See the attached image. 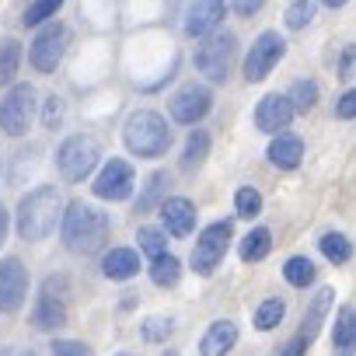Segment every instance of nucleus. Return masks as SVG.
<instances>
[{"mask_svg":"<svg viewBox=\"0 0 356 356\" xmlns=\"http://www.w3.org/2000/svg\"><path fill=\"white\" fill-rule=\"evenodd\" d=\"M108 238V213H102L91 203H70L63 213V245L74 255H91Z\"/></svg>","mask_w":356,"mask_h":356,"instance_id":"f257e3e1","label":"nucleus"},{"mask_svg":"<svg viewBox=\"0 0 356 356\" xmlns=\"http://www.w3.org/2000/svg\"><path fill=\"white\" fill-rule=\"evenodd\" d=\"M63 200L56 193V186H39L35 193H29L18 207V234L22 241H42L53 234L56 220L63 217Z\"/></svg>","mask_w":356,"mask_h":356,"instance_id":"f03ea898","label":"nucleus"},{"mask_svg":"<svg viewBox=\"0 0 356 356\" xmlns=\"http://www.w3.org/2000/svg\"><path fill=\"white\" fill-rule=\"evenodd\" d=\"M122 140H126V147H129L136 157H161V154H168V147H171V129H168V122H164L157 112L140 108V112H133V115L126 119Z\"/></svg>","mask_w":356,"mask_h":356,"instance_id":"7ed1b4c3","label":"nucleus"},{"mask_svg":"<svg viewBox=\"0 0 356 356\" xmlns=\"http://www.w3.org/2000/svg\"><path fill=\"white\" fill-rule=\"evenodd\" d=\"M98 157H102V143L95 136L77 133V136L63 140V147L56 154V164H60V175L67 178V182H84V178L95 171Z\"/></svg>","mask_w":356,"mask_h":356,"instance_id":"20e7f679","label":"nucleus"},{"mask_svg":"<svg viewBox=\"0 0 356 356\" xmlns=\"http://www.w3.org/2000/svg\"><path fill=\"white\" fill-rule=\"evenodd\" d=\"M234 53H238V39L231 32H213L200 49H196V70L213 81V84H224L231 67H234Z\"/></svg>","mask_w":356,"mask_h":356,"instance_id":"39448f33","label":"nucleus"},{"mask_svg":"<svg viewBox=\"0 0 356 356\" xmlns=\"http://www.w3.org/2000/svg\"><path fill=\"white\" fill-rule=\"evenodd\" d=\"M231 238H234V224H231V220H217V224L203 227V234H200L196 245H193V269H196L200 276H210V273L224 262Z\"/></svg>","mask_w":356,"mask_h":356,"instance_id":"423d86ee","label":"nucleus"},{"mask_svg":"<svg viewBox=\"0 0 356 356\" xmlns=\"http://www.w3.org/2000/svg\"><path fill=\"white\" fill-rule=\"evenodd\" d=\"M67 304H70V283L67 276H49L42 283V293L35 300V311H32V325L49 332V328H60L67 321Z\"/></svg>","mask_w":356,"mask_h":356,"instance_id":"0eeeda50","label":"nucleus"},{"mask_svg":"<svg viewBox=\"0 0 356 356\" xmlns=\"http://www.w3.org/2000/svg\"><path fill=\"white\" fill-rule=\"evenodd\" d=\"M32 112H35V88L15 84L0 102V126H4L8 136H25L32 126Z\"/></svg>","mask_w":356,"mask_h":356,"instance_id":"6e6552de","label":"nucleus"},{"mask_svg":"<svg viewBox=\"0 0 356 356\" xmlns=\"http://www.w3.org/2000/svg\"><path fill=\"white\" fill-rule=\"evenodd\" d=\"M67 46H70V29L60 25V22H49V25L35 35V42H32V49H29V60H32V67H35L39 74H53V70L60 67Z\"/></svg>","mask_w":356,"mask_h":356,"instance_id":"1a4fd4ad","label":"nucleus"},{"mask_svg":"<svg viewBox=\"0 0 356 356\" xmlns=\"http://www.w3.org/2000/svg\"><path fill=\"white\" fill-rule=\"evenodd\" d=\"M283 53H286L283 35H280V32H262V35L252 42L248 56H245V81H248V84L266 81V77L273 74V67L283 60Z\"/></svg>","mask_w":356,"mask_h":356,"instance_id":"9d476101","label":"nucleus"},{"mask_svg":"<svg viewBox=\"0 0 356 356\" xmlns=\"http://www.w3.org/2000/svg\"><path fill=\"white\" fill-rule=\"evenodd\" d=\"M213 108V95L203 88V84H186V88H178L168 102V112L175 122H182V126H196L207 112Z\"/></svg>","mask_w":356,"mask_h":356,"instance_id":"9b49d317","label":"nucleus"},{"mask_svg":"<svg viewBox=\"0 0 356 356\" xmlns=\"http://www.w3.org/2000/svg\"><path fill=\"white\" fill-rule=\"evenodd\" d=\"M133 186H136L133 168H129L126 161L112 157V161L102 168V175L95 178V196H98V200L119 203V200H129V196H133Z\"/></svg>","mask_w":356,"mask_h":356,"instance_id":"f8f14e48","label":"nucleus"},{"mask_svg":"<svg viewBox=\"0 0 356 356\" xmlns=\"http://www.w3.org/2000/svg\"><path fill=\"white\" fill-rule=\"evenodd\" d=\"M29 293V269L22 259H4L0 262V311H18Z\"/></svg>","mask_w":356,"mask_h":356,"instance_id":"ddd939ff","label":"nucleus"},{"mask_svg":"<svg viewBox=\"0 0 356 356\" xmlns=\"http://www.w3.org/2000/svg\"><path fill=\"white\" fill-rule=\"evenodd\" d=\"M224 15H227V0H193L186 11V35H193V39L213 35L217 25L224 22Z\"/></svg>","mask_w":356,"mask_h":356,"instance_id":"4468645a","label":"nucleus"},{"mask_svg":"<svg viewBox=\"0 0 356 356\" xmlns=\"http://www.w3.org/2000/svg\"><path fill=\"white\" fill-rule=\"evenodd\" d=\"M297 108L290 102V95H266L259 105H255V126L262 133H280L293 122Z\"/></svg>","mask_w":356,"mask_h":356,"instance_id":"2eb2a0df","label":"nucleus"},{"mask_svg":"<svg viewBox=\"0 0 356 356\" xmlns=\"http://www.w3.org/2000/svg\"><path fill=\"white\" fill-rule=\"evenodd\" d=\"M332 300H335V290H332V286H321V290L311 297V307L304 311V321H300V332H297V339H300L304 346H311V342L318 339V332H321V325H325V318H328V311H332Z\"/></svg>","mask_w":356,"mask_h":356,"instance_id":"dca6fc26","label":"nucleus"},{"mask_svg":"<svg viewBox=\"0 0 356 356\" xmlns=\"http://www.w3.org/2000/svg\"><path fill=\"white\" fill-rule=\"evenodd\" d=\"M161 220H164V227H168L175 238H186V234H193V227H196V207H193L186 196H171V200L161 203Z\"/></svg>","mask_w":356,"mask_h":356,"instance_id":"f3484780","label":"nucleus"},{"mask_svg":"<svg viewBox=\"0 0 356 356\" xmlns=\"http://www.w3.org/2000/svg\"><path fill=\"white\" fill-rule=\"evenodd\" d=\"M238 342V325L234 321H213L207 335L200 339V356H224Z\"/></svg>","mask_w":356,"mask_h":356,"instance_id":"a211bd4d","label":"nucleus"},{"mask_svg":"<svg viewBox=\"0 0 356 356\" xmlns=\"http://www.w3.org/2000/svg\"><path fill=\"white\" fill-rule=\"evenodd\" d=\"M300 157H304V140H300V136L280 133V136L269 143V161H273L276 168H283V171L297 168V164H300Z\"/></svg>","mask_w":356,"mask_h":356,"instance_id":"6ab92c4d","label":"nucleus"},{"mask_svg":"<svg viewBox=\"0 0 356 356\" xmlns=\"http://www.w3.org/2000/svg\"><path fill=\"white\" fill-rule=\"evenodd\" d=\"M102 273L108 280H133L140 273V255L133 248H112L105 259H102Z\"/></svg>","mask_w":356,"mask_h":356,"instance_id":"aec40b11","label":"nucleus"},{"mask_svg":"<svg viewBox=\"0 0 356 356\" xmlns=\"http://www.w3.org/2000/svg\"><path fill=\"white\" fill-rule=\"evenodd\" d=\"M332 349H335V356H353L356 353V307L339 311L335 332H332Z\"/></svg>","mask_w":356,"mask_h":356,"instance_id":"412c9836","label":"nucleus"},{"mask_svg":"<svg viewBox=\"0 0 356 356\" xmlns=\"http://www.w3.org/2000/svg\"><path fill=\"white\" fill-rule=\"evenodd\" d=\"M210 154V133L207 129H193L189 140H186V150H182V171H196Z\"/></svg>","mask_w":356,"mask_h":356,"instance_id":"4be33fe9","label":"nucleus"},{"mask_svg":"<svg viewBox=\"0 0 356 356\" xmlns=\"http://www.w3.org/2000/svg\"><path fill=\"white\" fill-rule=\"evenodd\" d=\"M269 252H273V234L266 227H255L241 238V259L245 262H262Z\"/></svg>","mask_w":356,"mask_h":356,"instance_id":"5701e85b","label":"nucleus"},{"mask_svg":"<svg viewBox=\"0 0 356 356\" xmlns=\"http://www.w3.org/2000/svg\"><path fill=\"white\" fill-rule=\"evenodd\" d=\"M318 248H321V255H325L332 266H342V262H349V259H353V245H349V238H346V234H339V231L321 234Z\"/></svg>","mask_w":356,"mask_h":356,"instance_id":"b1692460","label":"nucleus"},{"mask_svg":"<svg viewBox=\"0 0 356 356\" xmlns=\"http://www.w3.org/2000/svg\"><path fill=\"white\" fill-rule=\"evenodd\" d=\"M314 262L307 259V255H293V259H286V266H283V280L290 283V286H307V283H314Z\"/></svg>","mask_w":356,"mask_h":356,"instance_id":"393cba45","label":"nucleus"},{"mask_svg":"<svg viewBox=\"0 0 356 356\" xmlns=\"http://www.w3.org/2000/svg\"><path fill=\"white\" fill-rule=\"evenodd\" d=\"M178 276H182V262H178L175 255H161V259L150 262V280L157 286H175Z\"/></svg>","mask_w":356,"mask_h":356,"instance_id":"a878e982","label":"nucleus"},{"mask_svg":"<svg viewBox=\"0 0 356 356\" xmlns=\"http://www.w3.org/2000/svg\"><path fill=\"white\" fill-rule=\"evenodd\" d=\"M18 63H22V42L4 39V42H0V84H11L15 81Z\"/></svg>","mask_w":356,"mask_h":356,"instance_id":"bb28decb","label":"nucleus"},{"mask_svg":"<svg viewBox=\"0 0 356 356\" xmlns=\"http://www.w3.org/2000/svg\"><path fill=\"white\" fill-rule=\"evenodd\" d=\"M283 314H286V304H283L280 297H269V300H262L259 311H255V328H259V332H273V328L283 321Z\"/></svg>","mask_w":356,"mask_h":356,"instance_id":"cd10ccee","label":"nucleus"},{"mask_svg":"<svg viewBox=\"0 0 356 356\" xmlns=\"http://www.w3.org/2000/svg\"><path fill=\"white\" fill-rule=\"evenodd\" d=\"M283 22H286L290 32L307 29V25L314 22V0H293V4L286 8V15H283Z\"/></svg>","mask_w":356,"mask_h":356,"instance_id":"c85d7f7f","label":"nucleus"},{"mask_svg":"<svg viewBox=\"0 0 356 356\" xmlns=\"http://www.w3.org/2000/svg\"><path fill=\"white\" fill-rule=\"evenodd\" d=\"M290 102H293L297 115H307V112L314 108V102H318V84H314V81H297V84L290 88Z\"/></svg>","mask_w":356,"mask_h":356,"instance_id":"c756f323","label":"nucleus"},{"mask_svg":"<svg viewBox=\"0 0 356 356\" xmlns=\"http://www.w3.org/2000/svg\"><path fill=\"white\" fill-rule=\"evenodd\" d=\"M136 241H140V252L150 255V259L168 255V241H164V234H161L157 227H140V231H136Z\"/></svg>","mask_w":356,"mask_h":356,"instance_id":"7c9ffc66","label":"nucleus"},{"mask_svg":"<svg viewBox=\"0 0 356 356\" xmlns=\"http://www.w3.org/2000/svg\"><path fill=\"white\" fill-rule=\"evenodd\" d=\"M63 8V0H35V4H29V11H25V29H32V25H42V22H49V18H56V11Z\"/></svg>","mask_w":356,"mask_h":356,"instance_id":"2f4dec72","label":"nucleus"},{"mask_svg":"<svg viewBox=\"0 0 356 356\" xmlns=\"http://www.w3.org/2000/svg\"><path fill=\"white\" fill-rule=\"evenodd\" d=\"M164 186H168V175H164V171H154V175H150V182H147V189H143V196L136 200V213H147V210H154V203L161 200Z\"/></svg>","mask_w":356,"mask_h":356,"instance_id":"473e14b6","label":"nucleus"},{"mask_svg":"<svg viewBox=\"0 0 356 356\" xmlns=\"http://www.w3.org/2000/svg\"><path fill=\"white\" fill-rule=\"evenodd\" d=\"M234 207H238V217H245V220L259 217V213H262V196H259V189H252V186L238 189V196H234Z\"/></svg>","mask_w":356,"mask_h":356,"instance_id":"72a5a7b5","label":"nucleus"},{"mask_svg":"<svg viewBox=\"0 0 356 356\" xmlns=\"http://www.w3.org/2000/svg\"><path fill=\"white\" fill-rule=\"evenodd\" d=\"M140 332H143L147 342H164V339L171 335V318H147V321L140 325Z\"/></svg>","mask_w":356,"mask_h":356,"instance_id":"f704fd0d","label":"nucleus"},{"mask_svg":"<svg viewBox=\"0 0 356 356\" xmlns=\"http://www.w3.org/2000/svg\"><path fill=\"white\" fill-rule=\"evenodd\" d=\"M63 115H67V102H63L60 95H53V98H46V115H42V122H46V129H56V126L63 122Z\"/></svg>","mask_w":356,"mask_h":356,"instance_id":"c9c22d12","label":"nucleus"},{"mask_svg":"<svg viewBox=\"0 0 356 356\" xmlns=\"http://www.w3.org/2000/svg\"><path fill=\"white\" fill-rule=\"evenodd\" d=\"M53 356H95L84 342H74V339H56L53 342Z\"/></svg>","mask_w":356,"mask_h":356,"instance_id":"e433bc0d","label":"nucleus"},{"mask_svg":"<svg viewBox=\"0 0 356 356\" xmlns=\"http://www.w3.org/2000/svg\"><path fill=\"white\" fill-rule=\"evenodd\" d=\"M335 115H339V119H356V88H349V91L335 102Z\"/></svg>","mask_w":356,"mask_h":356,"instance_id":"4c0bfd02","label":"nucleus"},{"mask_svg":"<svg viewBox=\"0 0 356 356\" xmlns=\"http://www.w3.org/2000/svg\"><path fill=\"white\" fill-rule=\"evenodd\" d=\"M262 4H266V0H234V11H238L241 18H252V15L262 11Z\"/></svg>","mask_w":356,"mask_h":356,"instance_id":"58836bf2","label":"nucleus"},{"mask_svg":"<svg viewBox=\"0 0 356 356\" xmlns=\"http://www.w3.org/2000/svg\"><path fill=\"white\" fill-rule=\"evenodd\" d=\"M353 67H356V46H346L342 63H339V77H353Z\"/></svg>","mask_w":356,"mask_h":356,"instance_id":"ea45409f","label":"nucleus"},{"mask_svg":"<svg viewBox=\"0 0 356 356\" xmlns=\"http://www.w3.org/2000/svg\"><path fill=\"white\" fill-rule=\"evenodd\" d=\"M304 353H307V346H304L297 335H293L286 346H280V349H276V356H304Z\"/></svg>","mask_w":356,"mask_h":356,"instance_id":"a19ab883","label":"nucleus"},{"mask_svg":"<svg viewBox=\"0 0 356 356\" xmlns=\"http://www.w3.org/2000/svg\"><path fill=\"white\" fill-rule=\"evenodd\" d=\"M4 238H8V210L0 207V245H4Z\"/></svg>","mask_w":356,"mask_h":356,"instance_id":"79ce46f5","label":"nucleus"},{"mask_svg":"<svg viewBox=\"0 0 356 356\" xmlns=\"http://www.w3.org/2000/svg\"><path fill=\"white\" fill-rule=\"evenodd\" d=\"M325 8H342V4H349V0H321Z\"/></svg>","mask_w":356,"mask_h":356,"instance_id":"37998d69","label":"nucleus"},{"mask_svg":"<svg viewBox=\"0 0 356 356\" xmlns=\"http://www.w3.org/2000/svg\"><path fill=\"white\" fill-rule=\"evenodd\" d=\"M0 356H32V353H15V349H4Z\"/></svg>","mask_w":356,"mask_h":356,"instance_id":"c03bdc74","label":"nucleus"},{"mask_svg":"<svg viewBox=\"0 0 356 356\" xmlns=\"http://www.w3.org/2000/svg\"><path fill=\"white\" fill-rule=\"evenodd\" d=\"M122 356H133V353H122Z\"/></svg>","mask_w":356,"mask_h":356,"instance_id":"a18cd8bd","label":"nucleus"},{"mask_svg":"<svg viewBox=\"0 0 356 356\" xmlns=\"http://www.w3.org/2000/svg\"><path fill=\"white\" fill-rule=\"evenodd\" d=\"M168 356H175V353H168Z\"/></svg>","mask_w":356,"mask_h":356,"instance_id":"49530a36","label":"nucleus"}]
</instances>
